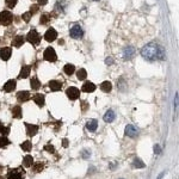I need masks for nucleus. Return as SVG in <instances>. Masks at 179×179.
<instances>
[{"label": "nucleus", "mask_w": 179, "mask_h": 179, "mask_svg": "<svg viewBox=\"0 0 179 179\" xmlns=\"http://www.w3.org/2000/svg\"><path fill=\"white\" fill-rule=\"evenodd\" d=\"M141 55L143 59L148 61H155V60H163L165 59V50L161 46L156 43H149L141 49Z\"/></svg>", "instance_id": "f257e3e1"}, {"label": "nucleus", "mask_w": 179, "mask_h": 179, "mask_svg": "<svg viewBox=\"0 0 179 179\" xmlns=\"http://www.w3.org/2000/svg\"><path fill=\"white\" fill-rule=\"evenodd\" d=\"M13 22V16L10 11H2L0 12V23L2 24L4 26H8L11 25Z\"/></svg>", "instance_id": "f03ea898"}, {"label": "nucleus", "mask_w": 179, "mask_h": 179, "mask_svg": "<svg viewBox=\"0 0 179 179\" xmlns=\"http://www.w3.org/2000/svg\"><path fill=\"white\" fill-rule=\"evenodd\" d=\"M26 41L30 42L34 46H37V44H39V42H41V36H39V34L36 31V30H31V31H29V34L26 35Z\"/></svg>", "instance_id": "7ed1b4c3"}, {"label": "nucleus", "mask_w": 179, "mask_h": 179, "mask_svg": "<svg viewBox=\"0 0 179 179\" xmlns=\"http://www.w3.org/2000/svg\"><path fill=\"white\" fill-rule=\"evenodd\" d=\"M43 57H44V60H47V61H49V62H54V61H56L57 56H56V53H55L54 48L48 47L47 49L44 50Z\"/></svg>", "instance_id": "20e7f679"}, {"label": "nucleus", "mask_w": 179, "mask_h": 179, "mask_svg": "<svg viewBox=\"0 0 179 179\" xmlns=\"http://www.w3.org/2000/svg\"><path fill=\"white\" fill-rule=\"evenodd\" d=\"M70 36H72V38H75V39H78V38H81L83 36H84V30L81 29V26L80 25H73L72 26V29H70Z\"/></svg>", "instance_id": "39448f33"}, {"label": "nucleus", "mask_w": 179, "mask_h": 179, "mask_svg": "<svg viewBox=\"0 0 179 179\" xmlns=\"http://www.w3.org/2000/svg\"><path fill=\"white\" fill-rule=\"evenodd\" d=\"M24 176H25V172L22 171L20 168H15L8 172L7 179H24Z\"/></svg>", "instance_id": "423d86ee"}, {"label": "nucleus", "mask_w": 179, "mask_h": 179, "mask_svg": "<svg viewBox=\"0 0 179 179\" xmlns=\"http://www.w3.org/2000/svg\"><path fill=\"white\" fill-rule=\"evenodd\" d=\"M66 94H67V97L69 98L70 101H75V99H78L79 96H80V91L77 87H68L66 90Z\"/></svg>", "instance_id": "0eeeda50"}, {"label": "nucleus", "mask_w": 179, "mask_h": 179, "mask_svg": "<svg viewBox=\"0 0 179 179\" xmlns=\"http://www.w3.org/2000/svg\"><path fill=\"white\" fill-rule=\"evenodd\" d=\"M56 37H57V32H56V30L53 29V28L48 29L47 32L44 34V38H46L47 42H53V41L56 39Z\"/></svg>", "instance_id": "6e6552de"}, {"label": "nucleus", "mask_w": 179, "mask_h": 179, "mask_svg": "<svg viewBox=\"0 0 179 179\" xmlns=\"http://www.w3.org/2000/svg\"><path fill=\"white\" fill-rule=\"evenodd\" d=\"M11 55H12V49L10 47H5L0 50V57L4 61H7L8 59L11 57Z\"/></svg>", "instance_id": "1a4fd4ad"}, {"label": "nucleus", "mask_w": 179, "mask_h": 179, "mask_svg": "<svg viewBox=\"0 0 179 179\" xmlns=\"http://www.w3.org/2000/svg\"><path fill=\"white\" fill-rule=\"evenodd\" d=\"M25 128H26V134L29 136H35L37 132H38V127L35 124H30V123H25Z\"/></svg>", "instance_id": "9d476101"}, {"label": "nucleus", "mask_w": 179, "mask_h": 179, "mask_svg": "<svg viewBox=\"0 0 179 179\" xmlns=\"http://www.w3.org/2000/svg\"><path fill=\"white\" fill-rule=\"evenodd\" d=\"M16 80L15 79H11V80H8L7 83L4 85V91L5 92H12L15 88H16Z\"/></svg>", "instance_id": "9b49d317"}, {"label": "nucleus", "mask_w": 179, "mask_h": 179, "mask_svg": "<svg viewBox=\"0 0 179 179\" xmlns=\"http://www.w3.org/2000/svg\"><path fill=\"white\" fill-rule=\"evenodd\" d=\"M17 99L18 101H28L30 99V93L28 91H20L17 93Z\"/></svg>", "instance_id": "f8f14e48"}, {"label": "nucleus", "mask_w": 179, "mask_h": 179, "mask_svg": "<svg viewBox=\"0 0 179 179\" xmlns=\"http://www.w3.org/2000/svg\"><path fill=\"white\" fill-rule=\"evenodd\" d=\"M84 92H87V93H90V92H93L94 90H96V85H94L93 83H91V81H86L85 84L83 85V88H81Z\"/></svg>", "instance_id": "ddd939ff"}, {"label": "nucleus", "mask_w": 179, "mask_h": 179, "mask_svg": "<svg viewBox=\"0 0 179 179\" xmlns=\"http://www.w3.org/2000/svg\"><path fill=\"white\" fill-rule=\"evenodd\" d=\"M115 117H116V115H115V112L112 111V110H108L106 112H105V115H104V117H103V119H104V122H108V123H111L114 119H115Z\"/></svg>", "instance_id": "4468645a"}, {"label": "nucleus", "mask_w": 179, "mask_h": 179, "mask_svg": "<svg viewBox=\"0 0 179 179\" xmlns=\"http://www.w3.org/2000/svg\"><path fill=\"white\" fill-rule=\"evenodd\" d=\"M125 135L127 136H129V137H135L136 135H137V130L135 129V127H132V125H127L125 127Z\"/></svg>", "instance_id": "2eb2a0df"}, {"label": "nucleus", "mask_w": 179, "mask_h": 179, "mask_svg": "<svg viewBox=\"0 0 179 179\" xmlns=\"http://www.w3.org/2000/svg\"><path fill=\"white\" fill-rule=\"evenodd\" d=\"M49 87H50L51 91H59V90H61V87H62V83H61V81H57V80H51V81L49 83Z\"/></svg>", "instance_id": "dca6fc26"}, {"label": "nucleus", "mask_w": 179, "mask_h": 179, "mask_svg": "<svg viewBox=\"0 0 179 179\" xmlns=\"http://www.w3.org/2000/svg\"><path fill=\"white\" fill-rule=\"evenodd\" d=\"M97 127H98V122H97L96 119H88V121L86 122V128H87L90 132H96Z\"/></svg>", "instance_id": "f3484780"}, {"label": "nucleus", "mask_w": 179, "mask_h": 179, "mask_svg": "<svg viewBox=\"0 0 179 179\" xmlns=\"http://www.w3.org/2000/svg\"><path fill=\"white\" fill-rule=\"evenodd\" d=\"M11 111H12V116L15 117V118H20V117L23 116V110H22V108L19 105L13 106Z\"/></svg>", "instance_id": "a211bd4d"}, {"label": "nucleus", "mask_w": 179, "mask_h": 179, "mask_svg": "<svg viewBox=\"0 0 179 179\" xmlns=\"http://www.w3.org/2000/svg\"><path fill=\"white\" fill-rule=\"evenodd\" d=\"M30 70H31V67H30V66H23L22 69H20V73H19V78L20 79L28 78L29 74H30Z\"/></svg>", "instance_id": "6ab92c4d"}, {"label": "nucleus", "mask_w": 179, "mask_h": 179, "mask_svg": "<svg viewBox=\"0 0 179 179\" xmlns=\"http://www.w3.org/2000/svg\"><path fill=\"white\" fill-rule=\"evenodd\" d=\"M135 54V50H134V48L132 47H127L124 49V53H123V57H124L125 60H130L132 56Z\"/></svg>", "instance_id": "aec40b11"}, {"label": "nucleus", "mask_w": 179, "mask_h": 179, "mask_svg": "<svg viewBox=\"0 0 179 179\" xmlns=\"http://www.w3.org/2000/svg\"><path fill=\"white\" fill-rule=\"evenodd\" d=\"M34 101L38 105V106H43L44 105V96L43 94H41V93H37V94H35L34 96Z\"/></svg>", "instance_id": "412c9836"}, {"label": "nucleus", "mask_w": 179, "mask_h": 179, "mask_svg": "<svg viewBox=\"0 0 179 179\" xmlns=\"http://www.w3.org/2000/svg\"><path fill=\"white\" fill-rule=\"evenodd\" d=\"M23 43H24V37H23V36H20V35L16 36L15 39L12 41V44H13L15 47H17V48L22 47V46H23Z\"/></svg>", "instance_id": "4be33fe9"}, {"label": "nucleus", "mask_w": 179, "mask_h": 179, "mask_svg": "<svg viewBox=\"0 0 179 179\" xmlns=\"http://www.w3.org/2000/svg\"><path fill=\"white\" fill-rule=\"evenodd\" d=\"M74 70H75V67H74V65H72V63H68V65H66V66L63 67V72H65L67 75H72V74L74 73Z\"/></svg>", "instance_id": "5701e85b"}, {"label": "nucleus", "mask_w": 179, "mask_h": 179, "mask_svg": "<svg viewBox=\"0 0 179 179\" xmlns=\"http://www.w3.org/2000/svg\"><path fill=\"white\" fill-rule=\"evenodd\" d=\"M101 90L103 91V92H110V91L112 90V85H111V83H110V81H104V83H101Z\"/></svg>", "instance_id": "b1692460"}, {"label": "nucleus", "mask_w": 179, "mask_h": 179, "mask_svg": "<svg viewBox=\"0 0 179 179\" xmlns=\"http://www.w3.org/2000/svg\"><path fill=\"white\" fill-rule=\"evenodd\" d=\"M20 147H22V149L25 150V152H30V150H31V148H32L31 141H24L23 143L20 145Z\"/></svg>", "instance_id": "393cba45"}, {"label": "nucleus", "mask_w": 179, "mask_h": 179, "mask_svg": "<svg viewBox=\"0 0 179 179\" xmlns=\"http://www.w3.org/2000/svg\"><path fill=\"white\" fill-rule=\"evenodd\" d=\"M132 165H134L136 168H143V167H146L145 163H143L141 159H139V158H135V159H134V163H132Z\"/></svg>", "instance_id": "a878e982"}, {"label": "nucleus", "mask_w": 179, "mask_h": 179, "mask_svg": "<svg viewBox=\"0 0 179 179\" xmlns=\"http://www.w3.org/2000/svg\"><path fill=\"white\" fill-rule=\"evenodd\" d=\"M24 166L25 167H31V165L34 163V159H32V156L31 155H26L25 158H24Z\"/></svg>", "instance_id": "bb28decb"}, {"label": "nucleus", "mask_w": 179, "mask_h": 179, "mask_svg": "<svg viewBox=\"0 0 179 179\" xmlns=\"http://www.w3.org/2000/svg\"><path fill=\"white\" fill-rule=\"evenodd\" d=\"M30 85H31L32 90H38L39 87H41V83L38 81V79L35 77V78L31 79V83H30Z\"/></svg>", "instance_id": "cd10ccee"}, {"label": "nucleus", "mask_w": 179, "mask_h": 179, "mask_svg": "<svg viewBox=\"0 0 179 179\" xmlns=\"http://www.w3.org/2000/svg\"><path fill=\"white\" fill-rule=\"evenodd\" d=\"M77 77H78L79 80H85L86 77H87V72H86L84 68H83V69H79L78 70V74H77Z\"/></svg>", "instance_id": "c85d7f7f"}, {"label": "nucleus", "mask_w": 179, "mask_h": 179, "mask_svg": "<svg viewBox=\"0 0 179 179\" xmlns=\"http://www.w3.org/2000/svg\"><path fill=\"white\" fill-rule=\"evenodd\" d=\"M10 143H11V142H10V140H8L7 137H5V136H1V137H0V147H6Z\"/></svg>", "instance_id": "c756f323"}, {"label": "nucleus", "mask_w": 179, "mask_h": 179, "mask_svg": "<svg viewBox=\"0 0 179 179\" xmlns=\"http://www.w3.org/2000/svg\"><path fill=\"white\" fill-rule=\"evenodd\" d=\"M50 19H51V16L46 13V15H43V16L41 17V20H39V22H41V24H47Z\"/></svg>", "instance_id": "7c9ffc66"}, {"label": "nucleus", "mask_w": 179, "mask_h": 179, "mask_svg": "<svg viewBox=\"0 0 179 179\" xmlns=\"http://www.w3.org/2000/svg\"><path fill=\"white\" fill-rule=\"evenodd\" d=\"M17 1H18V0H6V5H7L10 8H13L16 6Z\"/></svg>", "instance_id": "2f4dec72"}, {"label": "nucleus", "mask_w": 179, "mask_h": 179, "mask_svg": "<svg viewBox=\"0 0 179 179\" xmlns=\"http://www.w3.org/2000/svg\"><path fill=\"white\" fill-rule=\"evenodd\" d=\"M42 170H43V163H36V165L34 166V171H35V172H41Z\"/></svg>", "instance_id": "473e14b6"}, {"label": "nucleus", "mask_w": 179, "mask_h": 179, "mask_svg": "<svg viewBox=\"0 0 179 179\" xmlns=\"http://www.w3.org/2000/svg\"><path fill=\"white\" fill-rule=\"evenodd\" d=\"M31 13H30V12H26V13H24L23 16H22V18H23L24 19V22H26V23H28V22H29V20H30V18H31Z\"/></svg>", "instance_id": "72a5a7b5"}, {"label": "nucleus", "mask_w": 179, "mask_h": 179, "mask_svg": "<svg viewBox=\"0 0 179 179\" xmlns=\"http://www.w3.org/2000/svg\"><path fill=\"white\" fill-rule=\"evenodd\" d=\"M8 130H10V129H8V128H5V127L2 125V123L0 122V132H1V134H8Z\"/></svg>", "instance_id": "f704fd0d"}, {"label": "nucleus", "mask_w": 179, "mask_h": 179, "mask_svg": "<svg viewBox=\"0 0 179 179\" xmlns=\"http://www.w3.org/2000/svg\"><path fill=\"white\" fill-rule=\"evenodd\" d=\"M44 149H46V150H47V152H49V153H54V147H53V146H50V145H47V146H46V147H44Z\"/></svg>", "instance_id": "c9c22d12"}, {"label": "nucleus", "mask_w": 179, "mask_h": 179, "mask_svg": "<svg viewBox=\"0 0 179 179\" xmlns=\"http://www.w3.org/2000/svg\"><path fill=\"white\" fill-rule=\"evenodd\" d=\"M37 11H38V6H37V5H32L31 6V8H30V13H36V12H37Z\"/></svg>", "instance_id": "e433bc0d"}, {"label": "nucleus", "mask_w": 179, "mask_h": 179, "mask_svg": "<svg viewBox=\"0 0 179 179\" xmlns=\"http://www.w3.org/2000/svg\"><path fill=\"white\" fill-rule=\"evenodd\" d=\"M154 152H155L156 154H160V153H161V148H160L159 145H155V146H154Z\"/></svg>", "instance_id": "4c0bfd02"}, {"label": "nucleus", "mask_w": 179, "mask_h": 179, "mask_svg": "<svg viewBox=\"0 0 179 179\" xmlns=\"http://www.w3.org/2000/svg\"><path fill=\"white\" fill-rule=\"evenodd\" d=\"M48 2V0H38V4L39 5H46Z\"/></svg>", "instance_id": "58836bf2"}, {"label": "nucleus", "mask_w": 179, "mask_h": 179, "mask_svg": "<svg viewBox=\"0 0 179 179\" xmlns=\"http://www.w3.org/2000/svg\"><path fill=\"white\" fill-rule=\"evenodd\" d=\"M62 145H63V147H67V146H68V140H66V139H65L63 142H62Z\"/></svg>", "instance_id": "ea45409f"}, {"label": "nucleus", "mask_w": 179, "mask_h": 179, "mask_svg": "<svg viewBox=\"0 0 179 179\" xmlns=\"http://www.w3.org/2000/svg\"><path fill=\"white\" fill-rule=\"evenodd\" d=\"M87 156H90V152H84V154H83V158H87Z\"/></svg>", "instance_id": "a19ab883"}, {"label": "nucleus", "mask_w": 179, "mask_h": 179, "mask_svg": "<svg viewBox=\"0 0 179 179\" xmlns=\"http://www.w3.org/2000/svg\"><path fill=\"white\" fill-rule=\"evenodd\" d=\"M163 174H165V172H163V173H161V174H160V176L158 177V179H161V178H163Z\"/></svg>", "instance_id": "79ce46f5"}, {"label": "nucleus", "mask_w": 179, "mask_h": 179, "mask_svg": "<svg viewBox=\"0 0 179 179\" xmlns=\"http://www.w3.org/2000/svg\"><path fill=\"white\" fill-rule=\"evenodd\" d=\"M112 62V60H111V59H109V60H106V63H111Z\"/></svg>", "instance_id": "37998d69"}, {"label": "nucleus", "mask_w": 179, "mask_h": 179, "mask_svg": "<svg viewBox=\"0 0 179 179\" xmlns=\"http://www.w3.org/2000/svg\"><path fill=\"white\" fill-rule=\"evenodd\" d=\"M0 179H4V178H2V177H0Z\"/></svg>", "instance_id": "c03bdc74"}, {"label": "nucleus", "mask_w": 179, "mask_h": 179, "mask_svg": "<svg viewBox=\"0 0 179 179\" xmlns=\"http://www.w3.org/2000/svg\"><path fill=\"white\" fill-rule=\"evenodd\" d=\"M94 1H97V0H94Z\"/></svg>", "instance_id": "a18cd8bd"}]
</instances>
